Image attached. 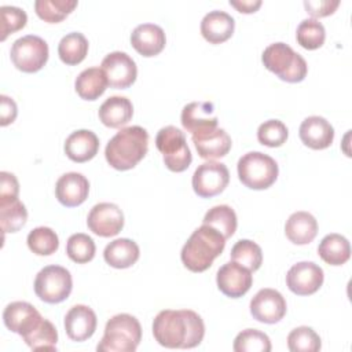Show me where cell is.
I'll list each match as a JSON object with an SVG mask.
<instances>
[{
  "mask_svg": "<svg viewBox=\"0 0 352 352\" xmlns=\"http://www.w3.org/2000/svg\"><path fill=\"white\" fill-rule=\"evenodd\" d=\"M224 246L226 238L213 227L202 224L183 245L180 258L191 272H204L221 254Z\"/></svg>",
  "mask_w": 352,
  "mask_h": 352,
  "instance_id": "3",
  "label": "cell"
},
{
  "mask_svg": "<svg viewBox=\"0 0 352 352\" xmlns=\"http://www.w3.org/2000/svg\"><path fill=\"white\" fill-rule=\"evenodd\" d=\"M148 150V133L139 125L118 131L106 144L104 157L109 165L117 170L132 169L140 162Z\"/></svg>",
  "mask_w": 352,
  "mask_h": 352,
  "instance_id": "2",
  "label": "cell"
},
{
  "mask_svg": "<svg viewBox=\"0 0 352 352\" xmlns=\"http://www.w3.org/2000/svg\"><path fill=\"white\" fill-rule=\"evenodd\" d=\"M318 254L330 265H342L351 257V245L344 235L327 234L318 246Z\"/></svg>",
  "mask_w": 352,
  "mask_h": 352,
  "instance_id": "29",
  "label": "cell"
},
{
  "mask_svg": "<svg viewBox=\"0 0 352 352\" xmlns=\"http://www.w3.org/2000/svg\"><path fill=\"white\" fill-rule=\"evenodd\" d=\"M95 252L96 246L94 239L84 232L70 235L66 242V254L72 261L77 264H85L91 261L95 256Z\"/></svg>",
  "mask_w": 352,
  "mask_h": 352,
  "instance_id": "38",
  "label": "cell"
},
{
  "mask_svg": "<svg viewBox=\"0 0 352 352\" xmlns=\"http://www.w3.org/2000/svg\"><path fill=\"white\" fill-rule=\"evenodd\" d=\"M132 47L143 56H155L158 55L165 44L166 37L161 26L154 23H140L131 33Z\"/></svg>",
  "mask_w": 352,
  "mask_h": 352,
  "instance_id": "22",
  "label": "cell"
},
{
  "mask_svg": "<svg viewBox=\"0 0 352 352\" xmlns=\"http://www.w3.org/2000/svg\"><path fill=\"white\" fill-rule=\"evenodd\" d=\"M286 300L275 289H261L250 300V314L253 319L274 324L278 323L286 314Z\"/></svg>",
  "mask_w": 352,
  "mask_h": 352,
  "instance_id": "14",
  "label": "cell"
},
{
  "mask_svg": "<svg viewBox=\"0 0 352 352\" xmlns=\"http://www.w3.org/2000/svg\"><path fill=\"white\" fill-rule=\"evenodd\" d=\"M228 182V168L217 161H206L198 165L192 175L194 192L201 198H212L223 192Z\"/></svg>",
  "mask_w": 352,
  "mask_h": 352,
  "instance_id": "10",
  "label": "cell"
},
{
  "mask_svg": "<svg viewBox=\"0 0 352 352\" xmlns=\"http://www.w3.org/2000/svg\"><path fill=\"white\" fill-rule=\"evenodd\" d=\"M100 66L111 88H128L135 82L138 76V67L135 60L122 51H114L107 54L103 58Z\"/></svg>",
  "mask_w": 352,
  "mask_h": 352,
  "instance_id": "11",
  "label": "cell"
},
{
  "mask_svg": "<svg viewBox=\"0 0 352 352\" xmlns=\"http://www.w3.org/2000/svg\"><path fill=\"white\" fill-rule=\"evenodd\" d=\"M216 283L224 296L238 298L246 294L252 287L253 275L252 271L231 260L219 268Z\"/></svg>",
  "mask_w": 352,
  "mask_h": 352,
  "instance_id": "15",
  "label": "cell"
},
{
  "mask_svg": "<svg viewBox=\"0 0 352 352\" xmlns=\"http://www.w3.org/2000/svg\"><path fill=\"white\" fill-rule=\"evenodd\" d=\"M180 121L191 135L217 128V117L212 102H191L182 110Z\"/></svg>",
  "mask_w": 352,
  "mask_h": 352,
  "instance_id": "19",
  "label": "cell"
},
{
  "mask_svg": "<svg viewBox=\"0 0 352 352\" xmlns=\"http://www.w3.org/2000/svg\"><path fill=\"white\" fill-rule=\"evenodd\" d=\"M22 338L33 351H56L58 331L48 319L43 318L37 326Z\"/></svg>",
  "mask_w": 352,
  "mask_h": 352,
  "instance_id": "32",
  "label": "cell"
},
{
  "mask_svg": "<svg viewBox=\"0 0 352 352\" xmlns=\"http://www.w3.org/2000/svg\"><path fill=\"white\" fill-rule=\"evenodd\" d=\"M73 289L69 270L60 265H47L38 271L34 279L36 296L48 304L65 301Z\"/></svg>",
  "mask_w": 352,
  "mask_h": 352,
  "instance_id": "8",
  "label": "cell"
},
{
  "mask_svg": "<svg viewBox=\"0 0 352 352\" xmlns=\"http://www.w3.org/2000/svg\"><path fill=\"white\" fill-rule=\"evenodd\" d=\"M202 224L213 227L226 239H228L234 235L236 226H238V220H236V214L231 206L216 205L205 213Z\"/></svg>",
  "mask_w": 352,
  "mask_h": 352,
  "instance_id": "31",
  "label": "cell"
},
{
  "mask_svg": "<svg viewBox=\"0 0 352 352\" xmlns=\"http://www.w3.org/2000/svg\"><path fill=\"white\" fill-rule=\"evenodd\" d=\"M89 192L88 179L78 172H67L62 175L55 184V195L58 201L67 208L81 205Z\"/></svg>",
  "mask_w": 352,
  "mask_h": 352,
  "instance_id": "17",
  "label": "cell"
},
{
  "mask_svg": "<svg viewBox=\"0 0 352 352\" xmlns=\"http://www.w3.org/2000/svg\"><path fill=\"white\" fill-rule=\"evenodd\" d=\"M29 249L37 256H50L59 248V238L50 227H36L26 238Z\"/></svg>",
  "mask_w": 352,
  "mask_h": 352,
  "instance_id": "36",
  "label": "cell"
},
{
  "mask_svg": "<svg viewBox=\"0 0 352 352\" xmlns=\"http://www.w3.org/2000/svg\"><path fill=\"white\" fill-rule=\"evenodd\" d=\"M19 194V183L14 173L0 172V201L1 199H15Z\"/></svg>",
  "mask_w": 352,
  "mask_h": 352,
  "instance_id": "44",
  "label": "cell"
},
{
  "mask_svg": "<svg viewBox=\"0 0 352 352\" xmlns=\"http://www.w3.org/2000/svg\"><path fill=\"white\" fill-rule=\"evenodd\" d=\"M99 150V139L89 129H78L72 132L65 142V153L74 162H87L92 160Z\"/></svg>",
  "mask_w": 352,
  "mask_h": 352,
  "instance_id": "23",
  "label": "cell"
},
{
  "mask_svg": "<svg viewBox=\"0 0 352 352\" xmlns=\"http://www.w3.org/2000/svg\"><path fill=\"white\" fill-rule=\"evenodd\" d=\"M301 142L312 150L327 148L334 139V128L320 116L307 117L298 129Z\"/></svg>",
  "mask_w": 352,
  "mask_h": 352,
  "instance_id": "21",
  "label": "cell"
},
{
  "mask_svg": "<svg viewBox=\"0 0 352 352\" xmlns=\"http://www.w3.org/2000/svg\"><path fill=\"white\" fill-rule=\"evenodd\" d=\"M287 348L292 352H318L322 348V341L312 327L300 326L289 333Z\"/></svg>",
  "mask_w": 352,
  "mask_h": 352,
  "instance_id": "39",
  "label": "cell"
},
{
  "mask_svg": "<svg viewBox=\"0 0 352 352\" xmlns=\"http://www.w3.org/2000/svg\"><path fill=\"white\" fill-rule=\"evenodd\" d=\"M87 226L95 235L114 236L124 227V213L116 204L100 202L89 210Z\"/></svg>",
  "mask_w": 352,
  "mask_h": 352,
  "instance_id": "13",
  "label": "cell"
},
{
  "mask_svg": "<svg viewBox=\"0 0 352 352\" xmlns=\"http://www.w3.org/2000/svg\"><path fill=\"white\" fill-rule=\"evenodd\" d=\"M231 260L253 272L261 267L263 252L256 242L239 239L231 249Z\"/></svg>",
  "mask_w": 352,
  "mask_h": 352,
  "instance_id": "35",
  "label": "cell"
},
{
  "mask_svg": "<svg viewBox=\"0 0 352 352\" xmlns=\"http://www.w3.org/2000/svg\"><path fill=\"white\" fill-rule=\"evenodd\" d=\"M230 6L235 7L239 12L252 14L258 10V7L261 6V0H239V1L230 0Z\"/></svg>",
  "mask_w": 352,
  "mask_h": 352,
  "instance_id": "46",
  "label": "cell"
},
{
  "mask_svg": "<svg viewBox=\"0 0 352 352\" xmlns=\"http://www.w3.org/2000/svg\"><path fill=\"white\" fill-rule=\"evenodd\" d=\"M77 4V0H36L34 10L40 19L48 23H58L63 21Z\"/></svg>",
  "mask_w": 352,
  "mask_h": 352,
  "instance_id": "34",
  "label": "cell"
},
{
  "mask_svg": "<svg viewBox=\"0 0 352 352\" xmlns=\"http://www.w3.org/2000/svg\"><path fill=\"white\" fill-rule=\"evenodd\" d=\"M285 234L294 245H307L312 242L318 234V221L308 212H294L286 220Z\"/></svg>",
  "mask_w": 352,
  "mask_h": 352,
  "instance_id": "25",
  "label": "cell"
},
{
  "mask_svg": "<svg viewBox=\"0 0 352 352\" xmlns=\"http://www.w3.org/2000/svg\"><path fill=\"white\" fill-rule=\"evenodd\" d=\"M43 319L40 312L26 301L10 302L3 312V320L8 330L25 336Z\"/></svg>",
  "mask_w": 352,
  "mask_h": 352,
  "instance_id": "18",
  "label": "cell"
},
{
  "mask_svg": "<svg viewBox=\"0 0 352 352\" xmlns=\"http://www.w3.org/2000/svg\"><path fill=\"white\" fill-rule=\"evenodd\" d=\"M10 56L18 70L36 73L48 60V44L38 36L26 34L12 43Z\"/></svg>",
  "mask_w": 352,
  "mask_h": 352,
  "instance_id": "9",
  "label": "cell"
},
{
  "mask_svg": "<svg viewBox=\"0 0 352 352\" xmlns=\"http://www.w3.org/2000/svg\"><path fill=\"white\" fill-rule=\"evenodd\" d=\"M153 336L165 348L188 349L202 342L205 324L191 309H164L153 320Z\"/></svg>",
  "mask_w": 352,
  "mask_h": 352,
  "instance_id": "1",
  "label": "cell"
},
{
  "mask_svg": "<svg viewBox=\"0 0 352 352\" xmlns=\"http://www.w3.org/2000/svg\"><path fill=\"white\" fill-rule=\"evenodd\" d=\"M236 169L242 184L252 190H265L271 187L279 173L276 161L261 151L243 154L236 164Z\"/></svg>",
  "mask_w": 352,
  "mask_h": 352,
  "instance_id": "6",
  "label": "cell"
},
{
  "mask_svg": "<svg viewBox=\"0 0 352 352\" xmlns=\"http://www.w3.org/2000/svg\"><path fill=\"white\" fill-rule=\"evenodd\" d=\"M191 140L204 160H216L228 154L231 150V138L223 128H214L191 135Z\"/></svg>",
  "mask_w": 352,
  "mask_h": 352,
  "instance_id": "20",
  "label": "cell"
},
{
  "mask_svg": "<svg viewBox=\"0 0 352 352\" xmlns=\"http://www.w3.org/2000/svg\"><path fill=\"white\" fill-rule=\"evenodd\" d=\"M18 114V107L14 99L7 95H0V125L6 126L15 121Z\"/></svg>",
  "mask_w": 352,
  "mask_h": 352,
  "instance_id": "45",
  "label": "cell"
},
{
  "mask_svg": "<svg viewBox=\"0 0 352 352\" xmlns=\"http://www.w3.org/2000/svg\"><path fill=\"white\" fill-rule=\"evenodd\" d=\"M232 348L235 352H270L271 340L257 329H246L238 333Z\"/></svg>",
  "mask_w": 352,
  "mask_h": 352,
  "instance_id": "40",
  "label": "cell"
},
{
  "mask_svg": "<svg viewBox=\"0 0 352 352\" xmlns=\"http://www.w3.org/2000/svg\"><path fill=\"white\" fill-rule=\"evenodd\" d=\"M142 340V326L129 314H118L110 318L104 326V334L96 345L99 352H133Z\"/></svg>",
  "mask_w": 352,
  "mask_h": 352,
  "instance_id": "4",
  "label": "cell"
},
{
  "mask_svg": "<svg viewBox=\"0 0 352 352\" xmlns=\"http://www.w3.org/2000/svg\"><path fill=\"white\" fill-rule=\"evenodd\" d=\"M263 65L286 82H300L305 78L308 66L305 59L285 43L270 44L261 55Z\"/></svg>",
  "mask_w": 352,
  "mask_h": 352,
  "instance_id": "5",
  "label": "cell"
},
{
  "mask_svg": "<svg viewBox=\"0 0 352 352\" xmlns=\"http://www.w3.org/2000/svg\"><path fill=\"white\" fill-rule=\"evenodd\" d=\"M0 15H1V37L0 40L4 41L8 34H12L22 28H25L28 22L26 12L14 6H3L0 7Z\"/></svg>",
  "mask_w": 352,
  "mask_h": 352,
  "instance_id": "42",
  "label": "cell"
},
{
  "mask_svg": "<svg viewBox=\"0 0 352 352\" xmlns=\"http://www.w3.org/2000/svg\"><path fill=\"white\" fill-rule=\"evenodd\" d=\"M96 314L88 305H73L65 316V331L73 341H85L91 338L96 330Z\"/></svg>",
  "mask_w": 352,
  "mask_h": 352,
  "instance_id": "16",
  "label": "cell"
},
{
  "mask_svg": "<svg viewBox=\"0 0 352 352\" xmlns=\"http://www.w3.org/2000/svg\"><path fill=\"white\" fill-rule=\"evenodd\" d=\"M340 6V0H305L304 7L307 12L315 18H322L331 15L337 7Z\"/></svg>",
  "mask_w": 352,
  "mask_h": 352,
  "instance_id": "43",
  "label": "cell"
},
{
  "mask_svg": "<svg viewBox=\"0 0 352 352\" xmlns=\"http://www.w3.org/2000/svg\"><path fill=\"white\" fill-rule=\"evenodd\" d=\"M323 270L312 261H300L290 267L286 274V285L297 296L316 293L323 285Z\"/></svg>",
  "mask_w": 352,
  "mask_h": 352,
  "instance_id": "12",
  "label": "cell"
},
{
  "mask_svg": "<svg viewBox=\"0 0 352 352\" xmlns=\"http://www.w3.org/2000/svg\"><path fill=\"white\" fill-rule=\"evenodd\" d=\"M107 85L109 81L102 67H88L82 70L74 81L76 92L85 100H96L103 95Z\"/></svg>",
  "mask_w": 352,
  "mask_h": 352,
  "instance_id": "28",
  "label": "cell"
},
{
  "mask_svg": "<svg viewBox=\"0 0 352 352\" xmlns=\"http://www.w3.org/2000/svg\"><path fill=\"white\" fill-rule=\"evenodd\" d=\"M88 52V40L80 32H72L63 36L58 44V55L60 60L69 66L82 62Z\"/></svg>",
  "mask_w": 352,
  "mask_h": 352,
  "instance_id": "30",
  "label": "cell"
},
{
  "mask_svg": "<svg viewBox=\"0 0 352 352\" xmlns=\"http://www.w3.org/2000/svg\"><path fill=\"white\" fill-rule=\"evenodd\" d=\"M297 43L305 50H318L326 40L324 26L314 18H307L300 22L296 32Z\"/></svg>",
  "mask_w": 352,
  "mask_h": 352,
  "instance_id": "37",
  "label": "cell"
},
{
  "mask_svg": "<svg viewBox=\"0 0 352 352\" xmlns=\"http://www.w3.org/2000/svg\"><path fill=\"white\" fill-rule=\"evenodd\" d=\"M155 146L162 154L164 164L169 170L183 172L190 166L192 155L182 129L173 125L161 128L155 136Z\"/></svg>",
  "mask_w": 352,
  "mask_h": 352,
  "instance_id": "7",
  "label": "cell"
},
{
  "mask_svg": "<svg viewBox=\"0 0 352 352\" xmlns=\"http://www.w3.org/2000/svg\"><path fill=\"white\" fill-rule=\"evenodd\" d=\"M99 120L109 128H120L128 124L133 116L132 102L125 96H110L99 107Z\"/></svg>",
  "mask_w": 352,
  "mask_h": 352,
  "instance_id": "27",
  "label": "cell"
},
{
  "mask_svg": "<svg viewBox=\"0 0 352 352\" xmlns=\"http://www.w3.org/2000/svg\"><path fill=\"white\" fill-rule=\"evenodd\" d=\"M140 256L139 246L135 241L128 238H118L106 245L103 250L104 261L113 268H129L132 267Z\"/></svg>",
  "mask_w": 352,
  "mask_h": 352,
  "instance_id": "26",
  "label": "cell"
},
{
  "mask_svg": "<svg viewBox=\"0 0 352 352\" xmlns=\"http://www.w3.org/2000/svg\"><path fill=\"white\" fill-rule=\"evenodd\" d=\"M235 29L234 18L226 11H209L201 21V34L210 44L227 41Z\"/></svg>",
  "mask_w": 352,
  "mask_h": 352,
  "instance_id": "24",
  "label": "cell"
},
{
  "mask_svg": "<svg viewBox=\"0 0 352 352\" xmlns=\"http://www.w3.org/2000/svg\"><path fill=\"white\" fill-rule=\"evenodd\" d=\"M26 220L28 210L18 198L0 201V224L4 232L19 231L25 226Z\"/></svg>",
  "mask_w": 352,
  "mask_h": 352,
  "instance_id": "33",
  "label": "cell"
},
{
  "mask_svg": "<svg viewBox=\"0 0 352 352\" xmlns=\"http://www.w3.org/2000/svg\"><path fill=\"white\" fill-rule=\"evenodd\" d=\"M287 126L279 120L264 121L257 129V140L267 147L282 146L287 140Z\"/></svg>",
  "mask_w": 352,
  "mask_h": 352,
  "instance_id": "41",
  "label": "cell"
}]
</instances>
